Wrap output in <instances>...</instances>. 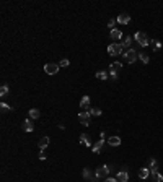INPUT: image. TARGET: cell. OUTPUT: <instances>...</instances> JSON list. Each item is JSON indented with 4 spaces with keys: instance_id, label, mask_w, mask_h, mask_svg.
<instances>
[{
    "instance_id": "1",
    "label": "cell",
    "mask_w": 163,
    "mask_h": 182,
    "mask_svg": "<svg viewBox=\"0 0 163 182\" xmlns=\"http://www.w3.org/2000/svg\"><path fill=\"white\" fill-rule=\"evenodd\" d=\"M134 39H136V41H137L139 44H140L142 47H147L150 42H152V41H150V38H149V36H147L145 33H142V31H137L136 36H134Z\"/></svg>"
},
{
    "instance_id": "2",
    "label": "cell",
    "mask_w": 163,
    "mask_h": 182,
    "mask_svg": "<svg viewBox=\"0 0 163 182\" xmlns=\"http://www.w3.org/2000/svg\"><path fill=\"white\" fill-rule=\"evenodd\" d=\"M109 172H111V166H109V164H105V166H100V168L96 169L95 176H96L98 179H106Z\"/></svg>"
},
{
    "instance_id": "3",
    "label": "cell",
    "mask_w": 163,
    "mask_h": 182,
    "mask_svg": "<svg viewBox=\"0 0 163 182\" xmlns=\"http://www.w3.org/2000/svg\"><path fill=\"white\" fill-rule=\"evenodd\" d=\"M122 55H124V59L127 60V63H134L139 59V54H137L136 49H127Z\"/></svg>"
},
{
    "instance_id": "4",
    "label": "cell",
    "mask_w": 163,
    "mask_h": 182,
    "mask_svg": "<svg viewBox=\"0 0 163 182\" xmlns=\"http://www.w3.org/2000/svg\"><path fill=\"white\" fill-rule=\"evenodd\" d=\"M78 120H80L82 125L88 127V125L91 124V114H90V111H82L80 114H78Z\"/></svg>"
},
{
    "instance_id": "5",
    "label": "cell",
    "mask_w": 163,
    "mask_h": 182,
    "mask_svg": "<svg viewBox=\"0 0 163 182\" xmlns=\"http://www.w3.org/2000/svg\"><path fill=\"white\" fill-rule=\"evenodd\" d=\"M124 49H122V46L121 44H109L108 46V54L109 55H121V54H124V52H122Z\"/></svg>"
},
{
    "instance_id": "6",
    "label": "cell",
    "mask_w": 163,
    "mask_h": 182,
    "mask_svg": "<svg viewBox=\"0 0 163 182\" xmlns=\"http://www.w3.org/2000/svg\"><path fill=\"white\" fill-rule=\"evenodd\" d=\"M121 68H122V63H121V62L111 63V65H109V75H111V78L116 80V78H118V73H119V70H121Z\"/></svg>"
},
{
    "instance_id": "7",
    "label": "cell",
    "mask_w": 163,
    "mask_h": 182,
    "mask_svg": "<svg viewBox=\"0 0 163 182\" xmlns=\"http://www.w3.org/2000/svg\"><path fill=\"white\" fill-rule=\"evenodd\" d=\"M59 67H61L59 63H52V62L46 63V65H44V72H46L47 75H55L59 72Z\"/></svg>"
},
{
    "instance_id": "8",
    "label": "cell",
    "mask_w": 163,
    "mask_h": 182,
    "mask_svg": "<svg viewBox=\"0 0 163 182\" xmlns=\"http://www.w3.org/2000/svg\"><path fill=\"white\" fill-rule=\"evenodd\" d=\"M21 128H23V130H25V132H28V133H30V132H33V130H34V125H33V119H26L25 122H23Z\"/></svg>"
},
{
    "instance_id": "9",
    "label": "cell",
    "mask_w": 163,
    "mask_h": 182,
    "mask_svg": "<svg viewBox=\"0 0 163 182\" xmlns=\"http://www.w3.org/2000/svg\"><path fill=\"white\" fill-rule=\"evenodd\" d=\"M80 107L83 111H90L91 106H90V96H83L82 101H80Z\"/></svg>"
},
{
    "instance_id": "10",
    "label": "cell",
    "mask_w": 163,
    "mask_h": 182,
    "mask_svg": "<svg viewBox=\"0 0 163 182\" xmlns=\"http://www.w3.org/2000/svg\"><path fill=\"white\" fill-rule=\"evenodd\" d=\"M80 143L83 145V147H86V148L93 147V145H91V140H90V137L86 135V133H82V135H80Z\"/></svg>"
},
{
    "instance_id": "11",
    "label": "cell",
    "mask_w": 163,
    "mask_h": 182,
    "mask_svg": "<svg viewBox=\"0 0 163 182\" xmlns=\"http://www.w3.org/2000/svg\"><path fill=\"white\" fill-rule=\"evenodd\" d=\"M118 23H121V25H129V23H130V15L121 13V15L118 17Z\"/></svg>"
},
{
    "instance_id": "12",
    "label": "cell",
    "mask_w": 163,
    "mask_h": 182,
    "mask_svg": "<svg viewBox=\"0 0 163 182\" xmlns=\"http://www.w3.org/2000/svg\"><path fill=\"white\" fill-rule=\"evenodd\" d=\"M49 143H51L49 137H42V138L38 141V147H39V150H46L47 147H49Z\"/></svg>"
},
{
    "instance_id": "13",
    "label": "cell",
    "mask_w": 163,
    "mask_h": 182,
    "mask_svg": "<svg viewBox=\"0 0 163 182\" xmlns=\"http://www.w3.org/2000/svg\"><path fill=\"white\" fill-rule=\"evenodd\" d=\"M116 179H118V182H127V180H129V174H127V171L124 169V171L118 172Z\"/></svg>"
},
{
    "instance_id": "14",
    "label": "cell",
    "mask_w": 163,
    "mask_h": 182,
    "mask_svg": "<svg viewBox=\"0 0 163 182\" xmlns=\"http://www.w3.org/2000/svg\"><path fill=\"white\" fill-rule=\"evenodd\" d=\"M147 168L150 169V172H157V171H158V163H157V159L150 158V159H149V166H147Z\"/></svg>"
},
{
    "instance_id": "15",
    "label": "cell",
    "mask_w": 163,
    "mask_h": 182,
    "mask_svg": "<svg viewBox=\"0 0 163 182\" xmlns=\"http://www.w3.org/2000/svg\"><path fill=\"white\" fill-rule=\"evenodd\" d=\"M149 176H150L149 168H142L140 171H139V177H140V179H149Z\"/></svg>"
},
{
    "instance_id": "16",
    "label": "cell",
    "mask_w": 163,
    "mask_h": 182,
    "mask_svg": "<svg viewBox=\"0 0 163 182\" xmlns=\"http://www.w3.org/2000/svg\"><path fill=\"white\" fill-rule=\"evenodd\" d=\"M108 143L111 147H119V145H121V138H119V137H109Z\"/></svg>"
},
{
    "instance_id": "17",
    "label": "cell",
    "mask_w": 163,
    "mask_h": 182,
    "mask_svg": "<svg viewBox=\"0 0 163 182\" xmlns=\"http://www.w3.org/2000/svg\"><path fill=\"white\" fill-rule=\"evenodd\" d=\"M103 147H105V141H103V140H100L98 143H95L93 147H91V150H93V153H100L101 150H103Z\"/></svg>"
},
{
    "instance_id": "18",
    "label": "cell",
    "mask_w": 163,
    "mask_h": 182,
    "mask_svg": "<svg viewBox=\"0 0 163 182\" xmlns=\"http://www.w3.org/2000/svg\"><path fill=\"white\" fill-rule=\"evenodd\" d=\"M130 42H132V38H129V36H127V38L124 39V41L121 42L122 49H130Z\"/></svg>"
},
{
    "instance_id": "19",
    "label": "cell",
    "mask_w": 163,
    "mask_h": 182,
    "mask_svg": "<svg viewBox=\"0 0 163 182\" xmlns=\"http://www.w3.org/2000/svg\"><path fill=\"white\" fill-rule=\"evenodd\" d=\"M150 176H152V179H153V182H161L163 180V176H161V174L160 172H150Z\"/></svg>"
},
{
    "instance_id": "20",
    "label": "cell",
    "mask_w": 163,
    "mask_h": 182,
    "mask_svg": "<svg viewBox=\"0 0 163 182\" xmlns=\"http://www.w3.org/2000/svg\"><path fill=\"white\" fill-rule=\"evenodd\" d=\"M39 116H41V112L38 111V109H30V119H39Z\"/></svg>"
},
{
    "instance_id": "21",
    "label": "cell",
    "mask_w": 163,
    "mask_h": 182,
    "mask_svg": "<svg viewBox=\"0 0 163 182\" xmlns=\"http://www.w3.org/2000/svg\"><path fill=\"white\" fill-rule=\"evenodd\" d=\"M122 38V33L119 29H113L111 31V39H121Z\"/></svg>"
},
{
    "instance_id": "22",
    "label": "cell",
    "mask_w": 163,
    "mask_h": 182,
    "mask_svg": "<svg viewBox=\"0 0 163 182\" xmlns=\"http://www.w3.org/2000/svg\"><path fill=\"white\" fill-rule=\"evenodd\" d=\"M96 78L98 80H106V78H108V72H105V70L96 72Z\"/></svg>"
},
{
    "instance_id": "23",
    "label": "cell",
    "mask_w": 163,
    "mask_h": 182,
    "mask_svg": "<svg viewBox=\"0 0 163 182\" xmlns=\"http://www.w3.org/2000/svg\"><path fill=\"white\" fill-rule=\"evenodd\" d=\"M139 59H140L144 63H149V60H150L149 54H145V52H140V54H139Z\"/></svg>"
},
{
    "instance_id": "24",
    "label": "cell",
    "mask_w": 163,
    "mask_h": 182,
    "mask_svg": "<svg viewBox=\"0 0 163 182\" xmlns=\"http://www.w3.org/2000/svg\"><path fill=\"white\" fill-rule=\"evenodd\" d=\"M90 114L91 116H101V109L100 107H91L90 109Z\"/></svg>"
},
{
    "instance_id": "25",
    "label": "cell",
    "mask_w": 163,
    "mask_h": 182,
    "mask_svg": "<svg viewBox=\"0 0 163 182\" xmlns=\"http://www.w3.org/2000/svg\"><path fill=\"white\" fill-rule=\"evenodd\" d=\"M0 107H2V112H8V111H13V107H10L8 104H5V103H2V104H0Z\"/></svg>"
},
{
    "instance_id": "26",
    "label": "cell",
    "mask_w": 163,
    "mask_h": 182,
    "mask_svg": "<svg viewBox=\"0 0 163 182\" xmlns=\"http://www.w3.org/2000/svg\"><path fill=\"white\" fill-rule=\"evenodd\" d=\"M82 176H83V179H91V172L88 171V168H85V169H83Z\"/></svg>"
},
{
    "instance_id": "27",
    "label": "cell",
    "mask_w": 163,
    "mask_h": 182,
    "mask_svg": "<svg viewBox=\"0 0 163 182\" xmlns=\"http://www.w3.org/2000/svg\"><path fill=\"white\" fill-rule=\"evenodd\" d=\"M7 93H8V86H7V85H2V88H0V94L5 96Z\"/></svg>"
},
{
    "instance_id": "28",
    "label": "cell",
    "mask_w": 163,
    "mask_h": 182,
    "mask_svg": "<svg viewBox=\"0 0 163 182\" xmlns=\"http://www.w3.org/2000/svg\"><path fill=\"white\" fill-rule=\"evenodd\" d=\"M59 65H61V67H69V65H70V60H69V59H62Z\"/></svg>"
},
{
    "instance_id": "29",
    "label": "cell",
    "mask_w": 163,
    "mask_h": 182,
    "mask_svg": "<svg viewBox=\"0 0 163 182\" xmlns=\"http://www.w3.org/2000/svg\"><path fill=\"white\" fill-rule=\"evenodd\" d=\"M116 21H118V20H114V18H111V20H109V21H108V26L111 28V31H113V29H114V25H116Z\"/></svg>"
},
{
    "instance_id": "30",
    "label": "cell",
    "mask_w": 163,
    "mask_h": 182,
    "mask_svg": "<svg viewBox=\"0 0 163 182\" xmlns=\"http://www.w3.org/2000/svg\"><path fill=\"white\" fill-rule=\"evenodd\" d=\"M39 159H46V153H44V150H41V153H39Z\"/></svg>"
},
{
    "instance_id": "31",
    "label": "cell",
    "mask_w": 163,
    "mask_h": 182,
    "mask_svg": "<svg viewBox=\"0 0 163 182\" xmlns=\"http://www.w3.org/2000/svg\"><path fill=\"white\" fill-rule=\"evenodd\" d=\"M105 182H118V179H113V177H106Z\"/></svg>"
}]
</instances>
